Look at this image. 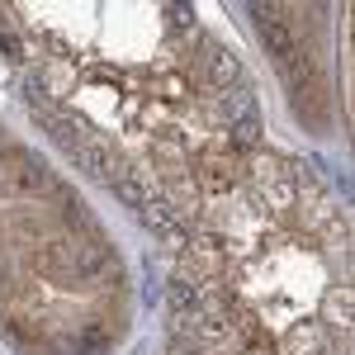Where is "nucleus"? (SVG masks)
Returning a JSON list of instances; mask_svg holds the SVG:
<instances>
[{
	"label": "nucleus",
	"instance_id": "nucleus-4",
	"mask_svg": "<svg viewBox=\"0 0 355 355\" xmlns=\"http://www.w3.org/2000/svg\"><path fill=\"white\" fill-rule=\"evenodd\" d=\"M43 128H47V138H52V142H57V147H62L67 157H76V147L85 142V138H90V133L80 128L76 118L57 114V109H52V114H43Z\"/></svg>",
	"mask_w": 355,
	"mask_h": 355
},
{
	"label": "nucleus",
	"instance_id": "nucleus-1",
	"mask_svg": "<svg viewBox=\"0 0 355 355\" xmlns=\"http://www.w3.org/2000/svg\"><path fill=\"white\" fill-rule=\"evenodd\" d=\"M251 14H256V29H261V39H266V52L275 57V67H284L303 43L299 34L289 29V14H284V5H251Z\"/></svg>",
	"mask_w": 355,
	"mask_h": 355
},
{
	"label": "nucleus",
	"instance_id": "nucleus-6",
	"mask_svg": "<svg viewBox=\"0 0 355 355\" xmlns=\"http://www.w3.org/2000/svg\"><path fill=\"white\" fill-rule=\"evenodd\" d=\"M166 14H171V24H175V29H195V14H190L185 5H166Z\"/></svg>",
	"mask_w": 355,
	"mask_h": 355
},
{
	"label": "nucleus",
	"instance_id": "nucleus-3",
	"mask_svg": "<svg viewBox=\"0 0 355 355\" xmlns=\"http://www.w3.org/2000/svg\"><path fill=\"white\" fill-rule=\"evenodd\" d=\"M204 67H208V80H213V90H233L237 80H241V67H237V57L228 47H218V43H204Z\"/></svg>",
	"mask_w": 355,
	"mask_h": 355
},
{
	"label": "nucleus",
	"instance_id": "nucleus-5",
	"mask_svg": "<svg viewBox=\"0 0 355 355\" xmlns=\"http://www.w3.org/2000/svg\"><path fill=\"white\" fill-rule=\"evenodd\" d=\"M0 47L10 52V57H29V47H24V39L14 34V24H10V14L0 10Z\"/></svg>",
	"mask_w": 355,
	"mask_h": 355
},
{
	"label": "nucleus",
	"instance_id": "nucleus-2",
	"mask_svg": "<svg viewBox=\"0 0 355 355\" xmlns=\"http://www.w3.org/2000/svg\"><path fill=\"white\" fill-rule=\"evenodd\" d=\"M138 218H142V223H147V228H152L157 237H166L171 246H185V241H190V233H185V223L175 218V208H171L166 199H157V195H152L147 204H142V208H138Z\"/></svg>",
	"mask_w": 355,
	"mask_h": 355
}]
</instances>
